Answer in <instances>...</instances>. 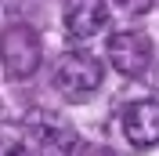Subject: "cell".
Here are the masks:
<instances>
[{"label": "cell", "instance_id": "1", "mask_svg": "<svg viewBox=\"0 0 159 156\" xmlns=\"http://www.w3.org/2000/svg\"><path fill=\"white\" fill-rule=\"evenodd\" d=\"M101 62L87 51H69L54 66V87L65 98H87L101 87Z\"/></svg>", "mask_w": 159, "mask_h": 156}, {"label": "cell", "instance_id": "2", "mask_svg": "<svg viewBox=\"0 0 159 156\" xmlns=\"http://www.w3.org/2000/svg\"><path fill=\"white\" fill-rule=\"evenodd\" d=\"M0 62H4V69L15 80L33 76L36 66H40V37L29 26H22V22L7 26L0 33Z\"/></svg>", "mask_w": 159, "mask_h": 156}, {"label": "cell", "instance_id": "3", "mask_svg": "<svg viewBox=\"0 0 159 156\" xmlns=\"http://www.w3.org/2000/svg\"><path fill=\"white\" fill-rule=\"evenodd\" d=\"M109 62L123 73V76L138 80L148 73L152 66V44L148 37H141V33H112L109 37Z\"/></svg>", "mask_w": 159, "mask_h": 156}, {"label": "cell", "instance_id": "4", "mask_svg": "<svg viewBox=\"0 0 159 156\" xmlns=\"http://www.w3.org/2000/svg\"><path fill=\"white\" fill-rule=\"evenodd\" d=\"M105 22H109L105 0H65V11H61L65 37L87 40V37H94V33L105 29Z\"/></svg>", "mask_w": 159, "mask_h": 156}, {"label": "cell", "instance_id": "5", "mask_svg": "<svg viewBox=\"0 0 159 156\" xmlns=\"http://www.w3.org/2000/svg\"><path fill=\"white\" fill-rule=\"evenodd\" d=\"M123 134L134 149H152L159 142V105L156 98L134 102L123 109Z\"/></svg>", "mask_w": 159, "mask_h": 156}, {"label": "cell", "instance_id": "6", "mask_svg": "<svg viewBox=\"0 0 159 156\" xmlns=\"http://www.w3.org/2000/svg\"><path fill=\"white\" fill-rule=\"evenodd\" d=\"M0 156H29V145L18 127H0Z\"/></svg>", "mask_w": 159, "mask_h": 156}, {"label": "cell", "instance_id": "7", "mask_svg": "<svg viewBox=\"0 0 159 156\" xmlns=\"http://www.w3.org/2000/svg\"><path fill=\"white\" fill-rule=\"evenodd\" d=\"M119 7H127L130 15H145V11L156 7V0H119Z\"/></svg>", "mask_w": 159, "mask_h": 156}]
</instances>
